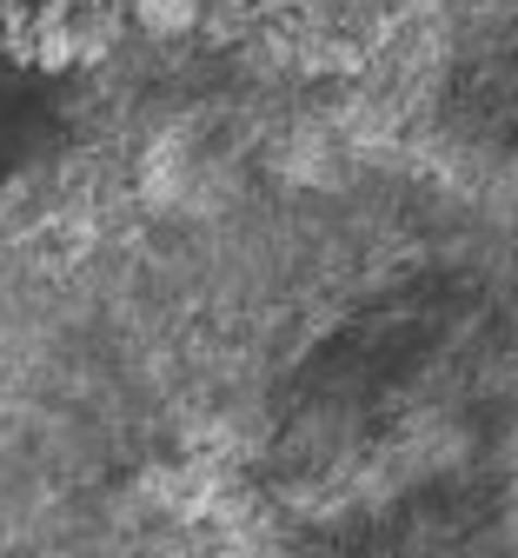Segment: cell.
I'll use <instances>...</instances> for the list:
<instances>
[{
  "mask_svg": "<svg viewBox=\"0 0 518 558\" xmlns=\"http://www.w3.org/2000/svg\"><path fill=\"white\" fill-rule=\"evenodd\" d=\"M146 34H186L200 21V0H133Z\"/></svg>",
  "mask_w": 518,
  "mask_h": 558,
  "instance_id": "cell-1",
  "label": "cell"
},
{
  "mask_svg": "<svg viewBox=\"0 0 518 558\" xmlns=\"http://www.w3.org/2000/svg\"><path fill=\"white\" fill-rule=\"evenodd\" d=\"M40 8H73V0H40Z\"/></svg>",
  "mask_w": 518,
  "mask_h": 558,
  "instance_id": "cell-2",
  "label": "cell"
}]
</instances>
